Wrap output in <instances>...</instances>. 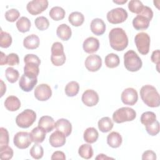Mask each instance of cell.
Here are the masks:
<instances>
[{"label": "cell", "mask_w": 160, "mask_h": 160, "mask_svg": "<svg viewBox=\"0 0 160 160\" xmlns=\"http://www.w3.org/2000/svg\"><path fill=\"white\" fill-rule=\"evenodd\" d=\"M85 67L91 72L98 71L102 66L101 58L96 54H92L88 56L84 62Z\"/></svg>", "instance_id": "15"}, {"label": "cell", "mask_w": 160, "mask_h": 160, "mask_svg": "<svg viewBox=\"0 0 160 160\" xmlns=\"http://www.w3.org/2000/svg\"><path fill=\"white\" fill-rule=\"evenodd\" d=\"M68 20H69V22L72 26L78 27L82 24L84 21V17L81 12L75 11V12H71L69 15Z\"/></svg>", "instance_id": "29"}, {"label": "cell", "mask_w": 160, "mask_h": 160, "mask_svg": "<svg viewBox=\"0 0 160 160\" xmlns=\"http://www.w3.org/2000/svg\"><path fill=\"white\" fill-rule=\"evenodd\" d=\"M159 54H160V52L159 49H157L156 51H154L152 53L151 57V59L152 61V62L155 63L157 66L156 68L158 71H159V65L160 63V60H159Z\"/></svg>", "instance_id": "48"}, {"label": "cell", "mask_w": 160, "mask_h": 160, "mask_svg": "<svg viewBox=\"0 0 160 160\" xmlns=\"http://www.w3.org/2000/svg\"><path fill=\"white\" fill-rule=\"evenodd\" d=\"M13 142L18 148L23 149L28 148L31 144L32 141L29 132L20 131L14 135Z\"/></svg>", "instance_id": "11"}, {"label": "cell", "mask_w": 160, "mask_h": 160, "mask_svg": "<svg viewBox=\"0 0 160 160\" xmlns=\"http://www.w3.org/2000/svg\"><path fill=\"white\" fill-rule=\"evenodd\" d=\"M20 16L19 11L16 9H11L5 12V18L9 22H14Z\"/></svg>", "instance_id": "44"}, {"label": "cell", "mask_w": 160, "mask_h": 160, "mask_svg": "<svg viewBox=\"0 0 160 160\" xmlns=\"http://www.w3.org/2000/svg\"><path fill=\"white\" fill-rule=\"evenodd\" d=\"M141 98L145 104L151 108L158 107L160 104V96L155 88L151 85H144L140 89Z\"/></svg>", "instance_id": "2"}, {"label": "cell", "mask_w": 160, "mask_h": 160, "mask_svg": "<svg viewBox=\"0 0 160 160\" xmlns=\"http://www.w3.org/2000/svg\"><path fill=\"white\" fill-rule=\"evenodd\" d=\"M46 132L39 126L33 128L29 133L32 142L34 143H41L46 138Z\"/></svg>", "instance_id": "25"}, {"label": "cell", "mask_w": 160, "mask_h": 160, "mask_svg": "<svg viewBox=\"0 0 160 160\" xmlns=\"http://www.w3.org/2000/svg\"><path fill=\"white\" fill-rule=\"evenodd\" d=\"M39 65L32 62L25 63V66L24 67V73L38 77L39 72Z\"/></svg>", "instance_id": "36"}, {"label": "cell", "mask_w": 160, "mask_h": 160, "mask_svg": "<svg viewBox=\"0 0 160 160\" xmlns=\"http://www.w3.org/2000/svg\"><path fill=\"white\" fill-rule=\"evenodd\" d=\"M91 30L95 35H102L106 31V24L102 19L95 18L91 22Z\"/></svg>", "instance_id": "20"}, {"label": "cell", "mask_w": 160, "mask_h": 160, "mask_svg": "<svg viewBox=\"0 0 160 160\" xmlns=\"http://www.w3.org/2000/svg\"><path fill=\"white\" fill-rule=\"evenodd\" d=\"M1 138H0V148L4 147L8 145L9 143V133L4 128H0Z\"/></svg>", "instance_id": "45"}, {"label": "cell", "mask_w": 160, "mask_h": 160, "mask_svg": "<svg viewBox=\"0 0 160 160\" xmlns=\"http://www.w3.org/2000/svg\"><path fill=\"white\" fill-rule=\"evenodd\" d=\"M153 17V12L148 6H144L142 11L133 19L132 26L138 31L148 28L149 22Z\"/></svg>", "instance_id": "3"}, {"label": "cell", "mask_w": 160, "mask_h": 160, "mask_svg": "<svg viewBox=\"0 0 160 160\" xmlns=\"http://www.w3.org/2000/svg\"><path fill=\"white\" fill-rule=\"evenodd\" d=\"M39 38L36 34H31L24 39L23 45L28 49H35L39 46Z\"/></svg>", "instance_id": "26"}, {"label": "cell", "mask_w": 160, "mask_h": 160, "mask_svg": "<svg viewBox=\"0 0 160 160\" xmlns=\"http://www.w3.org/2000/svg\"><path fill=\"white\" fill-rule=\"evenodd\" d=\"M24 62L25 63H27V62L35 63L39 66L41 64L40 59L38 58V56H37L36 55L33 54H26L24 58Z\"/></svg>", "instance_id": "46"}, {"label": "cell", "mask_w": 160, "mask_h": 160, "mask_svg": "<svg viewBox=\"0 0 160 160\" xmlns=\"http://www.w3.org/2000/svg\"><path fill=\"white\" fill-rule=\"evenodd\" d=\"M65 11L59 6H54L51 9L49 14L51 18L54 21H60L65 16Z\"/></svg>", "instance_id": "31"}, {"label": "cell", "mask_w": 160, "mask_h": 160, "mask_svg": "<svg viewBox=\"0 0 160 160\" xmlns=\"http://www.w3.org/2000/svg\"><path fill=\"white\" fill-rule=\"evenodd\" d=\"M81 100L86 106L92 107L98 103L99 96L95 91L92 89H87L83 92Z\"/></svg>", "instance_id": "16"}, {"label": "cell", "mask_w": 160, "mask_h": 160, "mask_svg": "<svg viewBox=\"0 0 160 160\" xmlns=\"http://www.w3.org/2000/svg\"><path fill=\"white\" fill-rule=\"evenodd\" d=\"M13 156V150L8 146L0 148V158L2 160H9Z\"/></svg>", "instance_id": "42"}, {"label": "cell", "mask_w": 160, "mask_h": 160, "mask_svg": "<svg viewBox=\"0 0 160 160\" xmlns=\"http://www.w3.org/2000/svg\"><path fill=\"white\" fill-rule=\"evenodd\" d=\"M30 155L36 159H39L42 158L44 154V150L42 147L38 143L34 144L30 149Z\"/></svg>", "instance_id": "39"}, {"label": "cell", "mask_w": 160, "mask_h": 160, "mask_svg": "<svg viewBox=\"0 0 160 160\" xmlns=\"http://www.w3.org/2000/svg\"><path fill=\"white\" fill-rule=\"evenodd\" d=\"M113 122L110 118L103 117L99 120L98 126L99 129L102 132H108L113 128Z\"/></svg>", "instance_id": "28"}, {"label": "cell", "mask_w": 160, "mask_h": 160, "mask_svg": "<svg viewBox=\"0 0 160 160\" xmlns=\"http://www.w3.org/2000/svg\"><path fill=\"white\" fill-rule=\"evenodd\" d=\"M142 159H150V160H154L156 159V153L151 151V150H148L143 152L142 155Z\"/></svg>", "instance_id": "49"}, {"label": "cell", "mask_w": 160, "mask_h": 160, "mask_svg": "<svg viewBox=\"0 0 160 160\" xmlns=\"http://www.w3.org/2000/svg\"><path fill=\"white\" fill-rule=\"evenodd\" d=\"M54 128L61 132H62L66 137L69 136L72 131L71 123L66 119L61 118L58 119L54 125Z\"/></svg>", "instance_id": "19"}, {"label": "cell", "mask_w": 160, "mask_h": 160, "mask_svg": "<svg viewBox=\"0 0 160 160\" xmlns=\"http://www.w3.org/2000/svg\"><path fill=\"white\" fill-rule=\"evenodd\" d=\"M1 66L5 65L7 64V56L3 52H1V62H0Z\"/></svg>", "instance_id": "51"}, {"label": "cell", "mask_w": 160, "mask_h": 160, "mask_svg": "<svg viewBox=\"0 0 160 160\" xmlns=\"http://www.w3.org/2000/svg\"><path fill=\"white\" fill-rule=\"evenodd\" d=\"M136 117V111L129 107H122L115 111L112 114V120L116 123H122L133 121Z\"/></svg>", "instance_id": "5"}, {"label": "cell", "mask_w": 160, "mask_h": 160, "mask_svg": "<svg viewBox=\"0 0 160 160\" xmlns=\"http://www.w3.org/2000/svg\"><path fill=\"white\" fill-rule=\"evenodd\" d=\"M4 106L9 111H16L20 108L21 102L16 96H9L4 101Z\"/></svg>", "instance_id": "24"}, {"label": "cell", "mask_w": 160, "mask_h": 160, "mask_svg": "<svg viewBox=\"0 0 160 160\" xmlns=\"http://www.w3.org/2000/svg\"><path fill=\"white\" fill-rule=\"evenodd\" d=\"M16 25L19 31L26 32L29 31L31 24L30 20L28 18L22 16L17 21Z\"/></svg>", "instance_id": "32"}, {"label": "cell", "mask_w": 160, "mask_h": 160, "mask_svg": "<svg viewBox=\"0 0 160 160\" xmlns=\"http://www.w3.org/2000/svg\"><path fill=\"white\" fill-rule=\"evenodd\" d=\"M134 42L138 51L142 55L147 54L149 51L150 37L146 32L138 33L134 38Z\"/></svg>", "instance_id": "8"}, {"label": "cell", "mask_w": 160, "mask_h": 160, "mask_svg": "<svg viewBox=\"0 0 160 160\" xmlns=\"http://www.w3.org/2000/svg\"><path fill=\"white\" fill-rule=\"evenodd\" d=\"M144 5L138 0H131L128 3V8L129 11L133 13L139 14L142 9Z\"/></svg>", "instance_id": "41"}, {"label": "cell", "mask_w": 160, "mask_h": 160, "mask_svg": "<svg viewBox=\"0 0 160 160\" xmlns=\"http://www.w3.org/2000/svg\"><path fill=\"white\" fill-rule=\"evenodd\" d=\"M19 62V56L16 53H10L7 56V64L9 66L18 65Z\"/></svg>", "instance_id": "47"}, {"label": "cell", "mask_w": 160, "mask_h": 160, "mask_svg": "<svg viewBox=\"0 0 160 160\" xmlns=\"http://www.w3.org/2000/svg\"><path fill=\"white\" fill-rule=\"evenodd\" d=\"M51 61L52 64L56 66H60L64 64L66 56L64 52V48L62 43L55 42L51 47Z\"/></svg>", "instance_id": "7"}, {"label": "cell", "mask_w": 160, "mask_h": 160, "mask_svg": "<svg viewBox=\"0 0 160 160\" xmlns=\"http://www.w3.org/2000/svg\"><path fill=\"white\" fill-rule=\"evenodd\" d=\"M122 141V137L118 132L112 131L108 135L107 143L110 147L112 148H119L121 145Z\"/></svg>", "instance_id": "23"}, {"label": "cell", "mask_w": 160, "mask_h": 160, "mask_svg": "<svg viewBox=\"0 0 160 160\" xmlns=\"http://www.w3.org/2000/svg\"><path fill=\"white\" fill-rule=\"evenodd\" d=\"M82 48L88 54L94 53L96 52L99 48V41L96 38L89 37L83 42Z\"/></svg>", "instance_id": "17"}, {"label": "cell", "mask_w": 160, "mask_h": 160, "mask_svg": "<svg viewBox=\"0 0 160 160\" xmlns=\"http://www.w3.org/2000/svg\"><path fill=\"white\" fill-rule=\"evenodd\" d=\"M111 47L118 51H123L128 45V38L126 32L121 28L112 29L109 33Z\"/></svg>", "instance_id": "1"}, {"label": "cell", "mask_w": 160, "mask_h": 160, "mask_svg": "<svg viewBox=\"0 0 160 160\" xmlns=\"http://www.w3.org/2000/svg\"><path fill=\"white\" fill-rule=\"evenodd\" d=\"M37 82L38 79L36 76L24 73L20 78L19 85L22 91L29 92L34 88Z\"/></svg>", "instance_id": "12"}, {"label": "cell", "mask_w": 160, "mask_h": 160, "mask_svg": "<svg viewBox=\"0 0 160 160\" xmlns=\"http://www.w3.org/2000/svg\"><path fill=\"white\" fill-rule=\"evenodd\" d=\"M99 136V133L98 131L92 127L88 128H87L83 134V138L84 139L86 142L89 144H92L95 142L98 138Z\"/></svg>", "instance_id": "27"}, {"label": "cell", "mask_w": 160, "mask_h": 160, "mask_svg": "<svg viewBox=\"0 0 160 160\" xmlns=\"http://www.w3.org/2000/svg\"><path fill=\"white\" fill-rule=\"evenodd\" d=\"M140 120L142 124L146 126L154 122L156 120V116L152 111H146L142 114Z\"/></svg>", "instance_id": "35"}, {"label": "cell", "mask_w": 160, "mask_h": 160, "mask_svg": "<svg viewBox=\"0 0 160 160\" xmlns=\"http://www.w3.org/2000/svg\"><path fill=\"white\" fill-rule=\"evenodd\" d=\"M35 98L40 101H45L49 99L52 95L51 87L47 84H41L38 85L34 90Z\"/></svg>", "instance_id": "13"}, {"label": "cell", "mask_w": 160, "mask_h": 160, "mask_svg": "<svg viewBox=\"0 0 160 160\" xmlns=\"http://www.w3.org/2000/svg\"><path fill=\"white\" fill-rule=\"evenodd\" d=\"M36 119V112L32 109H26L16 116V123L21 128H28L35 122Z\"/></svg>", "instance_id": "6"}, {"label": "cell", "mask_w": 160, "mask_h": 160, "mask_svg": "<svg viewBox=\"0 0 160 160\" xmlns=\"http://www.w3.org/2000/svg\"><path fill=\"white\" fill-rule=\"evenodd\" d=\"M78 154L81 158L89 159L93 156L92 148L89 144H83L79 148Z\"/></svg>", "instance_id": "30"}, {"label": "cell", "mask_w": 160, "mask_h": 160, "mask_svg": "<svg viewBox=\"0 0 160 160\" xmlns=\"http://www.w3.org/2000/svg\"><path fill=\"white\" fill-rule=\"evenodd\" d=\"M114 159V158L108 157V156H106V155L104 154H98V156L96 158V159Z\"/></svg>", "instance_id": "53"}, {"label": "cell", "mask_w": 160, "mask_h": 160, "mask_svg": "<svg viewBox=\"0 0 160 160\" xmlns=\"http://www.w3.org/2000/svg\"><path fill=\"white\" fill-rule=\"evenodd\" d=\"M145 126L147 132L151 136H156L159 132V123L157 120H156L154 122Z\"/></svg>", "instance_id": "43"}, {"label": "cell", "mask_w": 160, "mask_h": 160, "mask_svg": "<svg viewBox=\"0 0 160 160\" xmlns=\"http://www.w3.org/2000/svg\"><path fill=\"white\" fill-rule=\"evenodd\" d=\"M48 7V1L47 0H33L29 1L26 9L31 15H38L42 13Z\"/></svg>", "instance_id": "10"}, {"label": "cell", "mask_w": 160, "mask_h": 160, "mask_svg": "<svg viewBox=\"0 0 160 160\" xmlns=\"http://www.w3.org/2000/svg\"><path fill=\"white\" fill-rule=\"evenodd\" d=\"M121 99L122 102L126 105L133 106L134 105L138 99V92L136 89L132 88H128L125 89L121 96Z\"/></svg>", "instance_id": "14"}, {"label": "cell", "mask_w": 160, "mask_h": 160, "mask_svg": "<svg viewBox=\"0 0 160 160\" xmlns=\"http://www.w3.org/2000/svg\"><path fill=\"white\" fill-rule=\"evenodd\" d=\"M113 2H115V3H117V4H124V3L127 2V0L122 1H113Z\"/></svg>", "instance_id": "54"}, {"label": "cell", "mask_w": 160, "mask_h": 160, "mask_svg": "<svg viewBox=\"0 0 160 160\" xmlns=\"http://www.w3.org/2000/svg\"><path fill=\"white\" fill-rule=\"evenodd\" d=\"M34 24L36 28L40 31H44L47 29L49 26L48 19L44 16L38 17L34 21Z\"/></svg>", "instance_id": "40"}, {"label": "cell", "mask_w": 160, "mask_h": 160, "mask_svg": "<svg viewBox=\"0 0 160 160\" xmlns=\"http://www.w3.org/2000/svg\"><path fill=\"white\" fill-rule=\"evenodd\" d=\"M127 11L122 8L112 9L107 13V19L111 24H119L124 22L128 18Z\"/></svg>", "instance_id": "9"}, {"label": "cell", "mask_w": 160, "mask_h": 160, "mask_svg": "<svg viewBox=\"0 0 160 160\" xmlns=\"http://www.w3.org/2000/svg\"><path fill=\"white\" fill-rule=\"evenodd\" d=\"M105 64L109 68H114L119 66L120 60L119 56L114 53L108 54L105 57Z\"/></svg>", "instance_id": "33"}, {"label": "cell", "mask_w": 160, "mask_h": 160, "mask_svg": "<svg viewBox=\"0 0 160 160\" xmlns=\"http://www.w3.org/2000/svg\"><path fill=\"white\" fill-rule=\"evenodd\" d=\"M12 43L11 36L6 32L1 30L0 32V46L3 48H7L11 46Z\"/></svg>", "instance_id": "38"}, {"label": "cell", "mask_w": 160, "mask_h": 160, "mask_svg": "<svg viewBox=\"0 0 160 160\" xmlns=\"http://www.w3.org/2000/svg\"><path fill=\"white\" fill-rule=\"evenodd\" d=\"M49 143L51 146L54 148L61 147L66 143V136L62 132L57 130L50 135Z\"/></svg>", "instance_id": "18"}, {"label": "cell", "mask_w": 160, "mask_h": 160, "mask_svg": "<svg viewBox=\"0 0 160 160\" xmlns=\"http://www.w3.org/2000/svg\"><path fill=\"white\" fill-rule=\"evenodd\" d=\"M56 34L59 38L62 41H68L72 35L71 28L66 24H60L56 29Z\"/></svg>", "instance_id": "22"}, {"label": "cell", "mask_w": 160, "mask_h": 160, "mask_svg": "<svg viewBox=\"0 0 160 160\" xmlns=\"http://www.w3.org/2000/svg\"><path fill=\"white\" fill-rule=\"evenodd\" d=\"M55 122L53 118L49 116H42L38 122V126L46 132L52 131L54 128Z\"/></svg>", "instance_id": "21"}, {"label": "cell", "mask_w": 160, "mask_h": 160, "mask_svg": "<svg viewBox=\"0 0 160 160\" xmlns=\"http://www.w3.org/2000/svg\"><path fill=\"white\" fill-rule=\"evenodd\" d=\"M52 160L53 159H66V156L65 154L60 151H57L53 152L52 154V156L51 158Z\"/></svg>", "instance_id": "50"}, {"label": "cell", "mask_w": 160, "mask_h": 160, "mask_svg": "<svg viewBox=\"0 0 160 160\" xmlns=\"http://www.w3.org/2000/svg\"><path fill=\"white\" fill-rule=\"evenodd\" d=\"M5 75L8 82L10 83H14L18 81L19 76V73L16 69L9 67L6 69L5 71Z\"/></svg>", "instance_id": "37"}, {"label": "cell", "mask_w": 160, "mask_h": 160, "mask_svg": "<svg viewBox=\"0 0 160 160\" xmlns=\"http://www.w3.org/2000/svg\"><path fill=\"white\" fill-rule=\"evenodd\" d=\"M124 64L129 71L136 72L141 68L142 62L134 51L129 50L124 55Z\"/></svg>", "instance_id": "4"}, {"label": "cell", "mask_w": 160, "mask_h": 160, "mask_svg": "<svg viewBox=\"0 0 160 160\" xmlns=\"http://www.w3.org/2000/svg\"><path fill=\"white\" fill-rule=\"evenodd\" d=\"M0 81H1V97H2L4 94V92H6V84H4V82L2 81V79H1Z\"/></svg>", "instance_id": "52"}, {"label": "cell", "mask_w": 160, "mask_h": 160, "mask_svg": "<svg viewBox=\"0 0 160 160\" xmlns=\"http://www.w3.org/2000/svg\"><path fill=\"white\" fill-rule=\"evenodd\" d=\"M79 90V85L76 81L68 82L65 87V93L69 97H73L78 94Z\"/></svg>", "instance_id": "34"}]
</instances>
